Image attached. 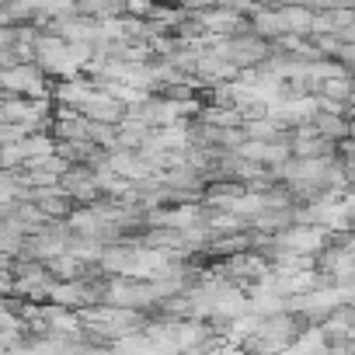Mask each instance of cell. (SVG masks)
Wrapping results in <instances>:
<instances>
[{"mask_svg":"<svg viewBox=\"0 0 355 355\" xmlns=\"http://www.w3.org/2000/svg\"><path fill=\"white\" fill-rule=\"evenodd\" d=\"M91 139L105 150H115L119 146V122H94L91 119Z\"/></svg>","mask_w":355,"mask_h":355,"instance_id":"5b68a950","label":"cell"},{"mask_svg":"<svg viewBox=\"0 0 355 355\" xmlns=\"http://www.w3.org/2000/svg\"><path fill=\"white\" fill-rule=\"evenodd\" d=\"M80 112H84L87 119H94V122H122V119L129 115V105L119 101L115 94H108L105 87H94V91L87 94V101L80 105Z\"/></svg>","mask_w":355,"mask_h":355,"instance_id":"7a4b0ae2","label":"cell"},{"mask_svg":"<svg viewBox=\"0 0 355 355\" xmlns=\"http://www.w3.org/2000/svg\"><path fill=\"white\" fill-rule=\"evenodd\" d=\"M28 132H35V129L25 125V122H0V139L4 143H21Z\"/></svg>","mask_w":355,"mask_h":355,"instance_id":"8992f818","label":"cell"},{"mask_svg":"<svg viewBox=\"0 0 355 355\" xmlns=\"http://www.w3.org/2000/svg\"><path fill=\"white\" fill-rule=\"evenodd\" d=\"M251 28H254L258 35H265L268 42H275V39L289 35V25H286L282 8H268V4H261V8L251 15Z\"/></svg>","mask_w":355,"mask_h":355,"instance_id":"3957f363","label":"cell"},{"mask_svg":"<svg viewBox=\"0 0 355 355\" xmlns=\"http://www.w3.org/2000/svg\"><path fill=\"white\" fill-rule=\"evenodd\" d=\"M0 80H4V91L28 94V98H53V87H56V84H49V73H46V67L39 60L8 67L4 73H0Z\"/></svg>","mask_w":355,"mask_h":355,"instance_id":"6da1fadb","label":"cell"},{"mask_svg":"<svg viewBox=\"0 0 355 355\" xmlns=\"http://www.w3.org/2000/svg\"><path fill=\"white\" fill-rule=\"evenodd\" d=\"M282 15H286V25L293 35H310L313 32V11L303 8V4H282Z\"/></svg>","mask_w":355,"mask_h":355,"instance_id":"277c9868","label":"cell"},{"mask_svg":"<svg viewBox=\"0 0 355 355\" xmlns=\"http://www.w3.org/2000/svg\"><path fill=\"white\" fill-rule=\"evenodd\" d=\"M352 139H355V119H352Z\"/></svg>","mask_w":355,"mask_h":355,"instance_id":"52a82bcc","label":"cell"}]
</instances>
